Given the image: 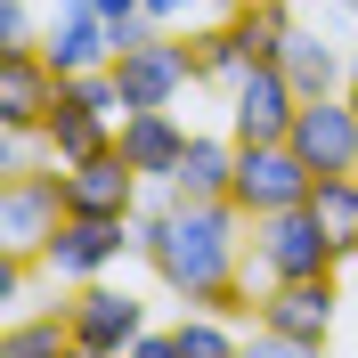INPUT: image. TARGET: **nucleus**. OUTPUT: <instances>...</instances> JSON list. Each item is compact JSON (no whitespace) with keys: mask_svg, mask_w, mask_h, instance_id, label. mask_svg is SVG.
I'll list each match as a JSON object with an SVG mask.
<instances>
[{"mask_svg":"<svg viewBox=\"0 0 358 358\" xmlns=\"http://www.w3.org/2000/svg\"><path fill=\"white\" fill-rule=\"evenodd\" d=\"M245 236H252V220L228 196H171V179H147V203H138V268L171 301L203 310L228 277H245Z\"/></svg>","mask_w":358,"mask_h":358,"instance_id":"f257e3e1","label":"nucleus"},{"mask_svg":"<svg viewBox=\"0 0 358 358\" xmlns=\"http://www.w3.org/2000/svg\"><path fill=\"white\" fill-rule=\"evenodd\" d=\"M245 268H252V285H285V277H334V268H350V261H342V245L317 228L310 203H293V212L252 220V236H245Z\"/></svg>","mask_w":358,"mask_h":358,"instance_id":"f03ea898","label":"nucleus"},{"mask_svg":"<svg viewBox=\"0 0 358 358\" xmlns=\"http://www.w3.org/2000/svg\"><path fill=\"white\" fill-rule=\"evenodd\" d=\"M342 277V268H334ZM334 277H285V285H261L252 301V342L261 350H317L342 317V285Z\"/></svg>","mask_w":358,"mask_h":358,"instance_id":"7ed1b4c3","label":"nucleus"},{"mask_svg":"<svg viewBox=\"0 0 358 358\" xmlns=\"http://www.w3.org/2000/svg\"><path fill=\"white\" fill-rule=\"evenodd\" d=\"M66 163H33V171L0 179V252H24V261H41L49 236L66 228Z\"/></svg>","mask_w":358,"mask_h":358,"instance_id":"20e7f679","label":"nucleus"},{"mask_svg":"<svg viewBox=\"0 0 358 358\" xmlns=\"http://www.w3.org/2000/svg\"><path fill=\"white\" fill-rule=\"evenodd\" d=\"M122 261H138V220L66 212V228H57L49 252H41V277H49V285H90V277H114Z\"/></svg>","mask_w":358,"mask_h":358,"instance_id":"39448f33","label":"nucleus"},{"mask_svg":"<svg viewBox=\"0 0 358 358\" xmlns=\"http://www.w3.org/2000/svg\"><path fill=\"white\" fill-rule=\"evenodd\" d=\"M66 317H73V358H131V342L147 334V301L114 277L66 285Z\"/></svg>","mask_w":358,"mask_h":358,"instance_id":"423d86ee","label":"nucleus"},{"mask_svg":"<svg viewBox=\"0 0 358 358\" xmlns=\"http://www.w3.org/2000/svg\"><path fill=\"white\" fill-rule=\"evenodd\" d=\"M114 82H122V106H187L196 82V57H187V33H147V41L114 49Z\"/></svg>","mask_w":358,"mask_h":358,"instance_id":"0eeeda50","label":"nucleus"},{"mask_svg":"<svg viewBox=\"0 0 358 358\" xmlns=\"http://www.w3.org/2000/svg\"><path fill=\"white\" fill-rule=\"evenodd\" d=\"M317 171L293 155V138H252L245 155H236V187L228 203L245 212V220H268V212H293V203H310Z\"/></svg>","mask_w":358,"mask_h":358,"instance_id":"6e6552de","label":"nucleus"},{"mask_svg":"<svg viewBox=\"0 0 358 358\" xmlns=\"http://www.w3.org/2000/svg\"><path fill=\"white\" fill-rule=\"evenodd\" d=\"M293 155L310 163L317 179L326 171H358V98L350 90H326V98H301V114H293Z\"/></svg>","mask_w":358,"mask_h":358,"instance_id":"1a4fd4ad","label":"nucleus"},{"mask_svg":"<svg viewBox=\"0 0 358 358\" xmlns=\"http://www.w3.org/2000/svg\"><path fill=\"white\" fill-rule=\"evenodd\" d=\"M293 114H301V90L285 82V66L268 57V66H245V82L228 90V131L245 138H285L293 131Z\"/></svg>","mask_w":358,"mask_h":358,"instance_id":"9d476101","label":"nucleus"},{"mask_svg":"<svg viewBox=\"0 0 358 358\" xmlns=\"http://www.w3.org/2000/svg\"><path fill=\"white\" fill-rule=\"evenodd\" d=\"M41 57L57 73H90V66H114V24L90 8V0H49V24H41Z\"/></svg>","mask_w":358,"mask_h":358,"instance_id":"9b49d317","label":"nucleus"},{"mask_svg":"<svg viewBox=\"0 0 358 358\" xmlns=\"http://www.w3.org/2000/svg\"><path fill=\"white\" fill-rule=\"evenodd\" d=\"M187 138H196V122H187L179 106H131V114H122V131H114V147L131 155V171L171 179L179 155H187Z\"/></svg>","mask_w":358,"mask_h":358,"instance_id":"f8f14e48","label":"nucleus"},{"mask_svg":"<svg viewBox=\"0 0 358 358\" xmlns=\"http://www.w3.org/2000/svg\"><path fill=\"white\" fill-rule=\"evenodd\" d=\"M277 66H285V82L301 90V98H326V90H350V41H342V33H317V24L293 17L285 49H277Z\"/></svg>","mask_w":358,"mask_h":358,"instance_id":"ddd939ff","label":"nucleus"},{"mask_svg":"<svg viewBox=\"0 0 358 358\" xmlns=\"http://www.w3.org/2000/svg\"><path fill=\"white\" fill-rule=\"evenodd\" d=\"M236 155H245L236 131H196L187 155H179V171H171V196H228L236 187Z\"/></svg>","mask_w":358,"mask_h":358,"instance_id":"4468645a","label":"nucleus"},{"mask_svg":"<svg viewBox=\"0 0 358 358\" xmlns=\"http://www.w3.org/2000/svg\"><path fill=\"white\" fill-rule=\"evenodd\" d=\"M114 131H122L114 114L66 98V82H57V106H49V122H41V138H49V155H57V163H82V155H98V147H114Z\"/></svg>","mask_w":358,"mask_h":358,"instance_id":"2eb2a0df","label":"nucleus"},{"mask_svg":"<svg viewBox=\"0 0 358 358\" xmlns=\"http://www.w3.org/2000/svg\"><path fill=\"white\" fill-rule=\"evenodd\" d=\"M187 57H196V82L203 90H236L245 82V41H236V17H196L187 24Z\"/></svg>","mask_w":358,"mask_h":358,"instance_id":"dca6fc26","label":"nucleus"},{"mask_svg":"<svg viewBox=\"0 0 358 358\" xmlns=\"http://www.w3.org/2000/svg\"><path fill=\"white\" fill-rule=\"evenodd\" d=\"M8 358H73V317L66 301H41V310H17L8 317V334H0Z\"/></svg>","mask_w":358,"mask_h":358,"instance_id":"f3484780","label":"nucleus"},{"mask_svg":"<svg viewBox=\"0 0 358 358\" xmlns=\"http://www.w3.org/2000/svg\"><path fill=\"white\" fill-rule=\"evenodd\" d=\"M310 212H317V228L342 245V261L358 252V171H326L310 187Z\"/></svg>","mask_w":358,"mask_h":358,"instance_id":"a211bd4d","label":"nucleus"},{"mask_svg":"<svg viewBox=\"0 0 358 358\" xmlns=\"http://www.w3.org/2000/svg\"><path fill=\"white\" fill-rule=\"evenodd\" d=\"M285 33H293V8H285V0H252L245 17H236V41H245L252 66H268V57L285 49Z\"/></svg>","mask_w":358,"mask_h":358,"instance_id":"6ab92c4d","label":"nucleus"},{"mask_svg":"<svg viewBox=\"0 0 358 358\" xmlns=\"http://www.w3.org/2000/svg\"><path fill=\"white\" fill-rule=\"evenodd\" d=\"M41 24L33 17V0H0V49H41Z\"/></svg>","mask_w":358,"mask_h":358,"instance_id":"aec40b11","label":"nucleus"},{"mask_svg":"<svg viewBox=\"0 0 358 358\" xmlns=\"http://www.w3.org/2000/svg\"><path fill=\"white\" fill-rule=\"evenodd\" d=\"M138 8H147V17L163 24V33H187V24L203 17V0H138Z\"/></svg>","mask_w":358,"mask_h":358,"instance_id":"412c9836","label":"nucleus"},{"mask_svg":"<svg viewBox=\"0 0 358 358\" xmlns=\"http://www.w3.org/2000/svg\"><path fill=\"white\" fill-rule=\"evenodd\" d=\"M131 358H179V342H171V326H147V334L131 342Z\"/></svg>","mask_w":358,"mask_h":358,"instance_id":"4be33fe9","label":"nucleus"},{"mask_svg":"<svg viewBox=\"0 0 358 358\" xmlns=\"http://www.w3.org/2000/svg\"><path fill=\"white\" fill-rule=\"evenodd\" d=\"M252 0H203V17H245Z\"/></svg>","mask_w":358,"mask_h":358,"instance_id":"5701e85b","label":"nucleus"},{"mask_svg":"<svg viewBox=\"0 0 358 358\" xmlns=\"http://www.w3.org/2000/svg\"><path fill=\"white\" fill-rule=\"evenodd\" d=\"M326 8H334V17H358V0H326Z\"/></svg>","mask_w":358,"mask_h":358,"instance_id":"b1692460","label":"nucleus"},{"mask_svg":"<svg viewBox=\"0 0 358 358\" xmlns=\"http://www.w3.org/2000/svg\"><path fill=\"white\" fill-rule=\"evenodd\" d=\"M350 98H358V41H350Z\"/></svg>","mask_w":358,"mask_h":358,"instance_id":"393cba45","label":"nucleus"},{"mask_svg":"<svg viewBox=\"0 0 358 358\" xmlns=\"http://www.w3.org/2000/svg\"><path fill=\"white\" fill-rule=\"evenodd\" d=\"M285 8H301V0H285Z\"/></svg>","mask_w":358,"mask_h":358,"instance_id":"a878e982","label":"nucleus"},{"mask_svg":"<svg viewBox=\"0 0 358 358\" xmlns=\"http://www.w3.org/2000/svg\"><path fill=\"white\" fill-rule=\"evenodd\" d=\"M350 268H358V252H350Z\"/></svg>","mask_w":358,"mask_h":358,"instance_id":"bb28decb","label":"nucleus"}]
</instances>
